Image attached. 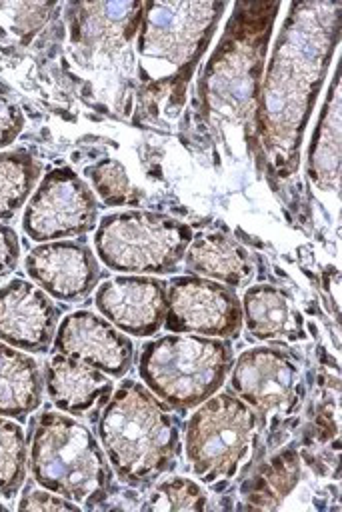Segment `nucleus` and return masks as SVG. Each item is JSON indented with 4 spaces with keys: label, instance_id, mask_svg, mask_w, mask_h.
Masks as SVG:
<instances>
[{
    "label": "nucleus",
    "instance_id": "nucleus-1",
    "mask_svg": "<svg viewBox=\"0 0 342 512\" xmlns=\"http://www.w3.org/2000/svg\"><path fill=\"white\" fill-rule=\"evenodd\" d=\"M322 6L292 4V14L284 22L264 82L260 122L264 146L266 150L276 148L278 162L290 164V170L296 166L302 128L328 66L332 46L338 42L340 6L334 4L316 30L310 48H306Z\"/></svg>",
    "mask_w": 342,
    "mask_h": 512
},
{
    "label": "nucleus",
    "instance_id": "nucleus-2",
    "mask_svg": "<svg viewBox=\"0 0 342 512\" xmlns=\"http://www.w3.org/2000/svg\"><path fill=\"white\" fill-rule=\"evenodd\" d=\"M170 410L136 380H124L106 400L96 432L124 484L150 486L174 468L180 454V424Z\"/></svg>",
    "mask_w": 342,
    "mask_h": 512
},
{
    "label": "nucleus",
    "instance_id": "nucleus-3",
    "mask_svg": "<svg viewBox=\"0 0 342 512\" xmlns=\"http://www.w3.org/2000/svg\"><path fill=\"white\" fill-rule=\"evenodd\" d=\"M30 470L38 486L94 508L112 488V470L94 434L62 412H42L30 434Z\"/></svg>",
    "mask_w": 342,
    "mask_h": 512
},
{
    "label": "nucleus",
    "instance_id": "nucleus-4",
    "mask_svg": "<svg viewBox=\"0 0 342 512\" xmlns=\"http://www.w3.org/2000/svg\"><path fill=\"white\" fill-rule=\"evenodd\" d=\"M234 364L222 338L168 332L142 346L138 374L144 386L172 410H190L214 396Z\"/></svg>",
    "mask_w": 342,
    "mask_h": 512
},
{
    "label": "nucleus",
    "instance_id": "nucleus-5",
    "mask_svg": "<svg viewBox=\"0 0 342 512\" xmlns=\"http://www.w3.org/2000/svg\"><path fill=\"white\" fill-rule=\"evenodd\" d=\"M260 420L236 394L222 392L204 400L186 424V460L204 484L232 480L252 458Z\"/></svg>",
    "mask_w": 342,
    "mask_h": 512
},
{
    "label": "nucleus",
    "instance_id": "nucleus-6",
    "mask_svg": "<svg viewBox=\"0 0 342 512\" xmlns=\"http://www.w3.org/2000/svg\"><path fill=\"white\" fill-rule=\"evenodd\" d=\"M224 4L220 2H154L144 4L140 18L138 52L142 70L156 80L176 82L178 92L186 84L190 68L202 56L218 24Z\"/></svg>",
    "mask_w": 342,
    "mask_h": 512
},
{
    "label": "nucleus",
    "instance_id": "nucleus-7",
    "mask_svg": "<svg viewBox=\"0 0 342 512\" xmlns=\"http://www.w3.org/2000/svg\"><path fill=\"white\" fill-rule=\"evenodd\" d=\"M192 240L188 224L150 210L106 214L94 232L98 258L116 272H172Z\"/></svg>",
    "mask_w": 342,
    "mask_h": 512
},
{
    "label": "nucleus",
    "instance_id": "nucleus-8",
    "mask_svg": "<svg viewBox=\"0 0 342 512\" xmlns=\"http://www.w3.org/2000/svg\"><path fill=\"white\" fill-rule=\"evenodd\" d=\"M232 392L258 416L260 426H278L300 408L302 372L294 358L276 348H250L230 368Z\"/></svg>",
    "mask_w": 342,
    "mask_h": 512
},
{
    "label": "nucleus",
    "instance_id": "nucleus-9",
    "mask_svg": "<svg viewBox=\"0 0 342 512\" xmlns=\"http://www.w3.org/2000/svg\"><path fill=\"white\" fill-rule=\"evenodd\" d=\"M98 204L88 184L70 168H54L32 192L22 228L36 242L84 236L96 228Z\"/></svg>",
    "mask_w": 342,
    "mask_h": 512
},
{
    "label": "nucleus",
    "instance_id": "nucleus-10",
    "mask_svg": "<svg viewBox=\"0 0 342 512\" xmlns=\"http://www.w3.org/2000/svg\"><path fill=\"white\" fill-rule=\"evenodd\" d=\"M168 332L234 338L242 328V306L234 288L216 280L184 274L166 284Z\"/></svg>",
    "mask_w": 342,
    "mask_h": 512
},
{
    "label": "nucleus",
    "instance_id": "nucleus-11",
    "mask_svg": "<svg viewBox=\"0 0 342 512\" xmlns=\"http://www.w3.org/2000/svg\"><path fill=\"white\" fill-rule=\"evenodd\" d=\"M98 312L120 332L146 338L156 334L166 320V282L154 276H114L96 288Z\"/></svg>",
    "mask_w": 342,
    "mask_h": 512
},
{
    "label": "nucleus",
    "instance_id": "nucleus-12",
    "mask_svg": "<svg viewBox=\"0 0 342 512\" xmlns=\"http://www.w3.org/2000/svg\"><path fill=\"white\" fill-rule=\"evenodd\" d=\"M54 352L82 360L110 378H122L134 362V344L106 318L78 310L60 322Z\"/></svg>",
    "mask_w": 342,
    "mask_h": 512
},
{
    "label": "nucleus",
    "instance_id": "nucleus-13",
    "mask_svg": "<svg viewBox=\"0 0 342 512\" xmlns=\"http://www.w3.org/2000/svg\"><path fill=\"white\" fill-rule=\"evenodd\" d=\"M28 276L52 298L78 302L98 284L100 266L86 242L50 240L32 248L26 256Z\"/></svg>",
    "mask_w": 342,
    "mask_h": 512
},
{
    "label": "nucleus",
    "instance_id": "nucleus-14",
    "mask_svg": "<svg viewBox=\"0 0 342 512\" xmlns=\"http://www.w3.org/2000/svg\"><path fill=\"white\" fill-rule=\"evenodd\" d=\"M58 306L32 282L14 278L0 288V340L26 352H44L54 340Z\"/></svg>",
    "mask_w": 342,
    "mask_h": 512
},
{
    "label": "nucleus",
    "instance_id": "nucleus-15",
    "mask_svg": "<svg viewBox=\"0 0 342 512\" xmlns=\"http://www.w3.org/2000/svg\"><path fill=\"white\" fill-rule=\"evenodd\" d=\"M44 384L52 404L68 414L90 412L112 392V380L98 368L66 354H54L46 366Z\"/></svg>",
    "mask_w": 342,
    "mask_h": 512
},
{
    "label": "nucleus",
    "instance_id": "nucleus-16",
    "mask_svg": "<svg viewBox=\"0 0 342 512\" xmlns=\"http://www.w3.org/2000/svg\"><path fill=\"white\" fill-rule=\"evenodd\" d=\"M242 322L258 340L296 342L306 336L304 318L290 294L272 284L250 286L242 296Z\"/></svg>",
    "mask_w": 342,
    "mask_h": 512
},
{
    "label": "nucleus",
    "instance_id": "nucleus-17",
    "mask_svg": "<svg viewBox=\"0 0 342 512\" xmlns=\"http://www.w3.org/2000/svg\"><path fill=\"white\" fill-rule=\"evenodd\" d=\"M186 268L230 288L246 284L254 274L248 250L234 238L214 232L190 240L184 252Z\"/></svg>",
    "mask_w": 342,
    "mask_h": 512
},
{
    "label": "nucleus",
    "instance_id": "nucleus-18",
    "mask_svg": "<svg viewBox=\"0 0 342 512\" xmlns=\"http://www.w3.org/2000/svg\"><path fill=\"white\" fill-rule=\"evenodd\" d=\"M42 390L38 362L0 340V416L26 418L42 404Z\"/></svg>",
    "mask_w": 342,
    "mask_h": 512
},
{
    "label": "nucleus",
    "instance_id": "nucleus-19",
    "mask_svg": "<svg viewBox=\"0 0 342 512\" xmlns=\"http://www.w3.org/2000/svg\"><path fill=\"white\" fill-rule=\"evenodd\" d=\"M340 82L338 74L330 86L324 112L318 120L310 146L308 172L318 188L336 190L340 180Z\"/></svg>",
    "mask_w": 342,
    "mask_h": 512
},
{
    "label": "nucleus",
    "instance_id": "nucleus-20",
    "mask_svg": "<svg viewBox=\"0 0 342 512\" xmlns=\"http://www.w3.org/2000/svg\"><path fill=\"white\" fill-rule=\"evenodd\" d=\"M40 162L24 150L0 152V220L12 218L40 178Z\"/></svg>",
    "mask_w": 342,
    "mask_h": 512
},
{
    "label": "nucleus",
    "instance_id": "nucleus-21",
    "mask_svg": "<svg viewBox=\"0 0 342 512\" xmlns=\"http://www.w3.org/2000/svg\"><path fill=\"white\" fill-rule=\"evenodd\" d=\"M300 476V462L294 450H284L270 464H266L248 496L250 506L256 508H276L296 486Z\"/></svg>",
    "mask_w": 342,
    "mask_h": 512
},
{
    "label": "nucleus",
    "instance_id": "nucleus-22",
    "mask_svg": "<svg viewBox=\"0 0 342 512\" xmlns=\"http://www.w3.org/2000/svg\"><path fill=\"white\" fill-rule=\"evenodd\" d=\"M26 480V434L0 416V496L14 498Z\"/></svg>",
    "mask_w": 342,
    "mask_h": 512
},
{
    "label": "nucleus",
    "instance_id": "nucleus-23",
    "mask_svg": "<svg viewBox=\"0 0 342 512\" xmlns=\"http://www.w3.org/2000/svg\"><path fill=\"white\" fill-rule=\"evenodd\" d=\"M86 176L106 206H132L142 198V192L132 184L120 160L106 158L94 166H88Z\"/></svg>",
    "mask_w": 342,
    "mask_h": 512
},
{
    "label": "nucleus",
    "instance_id": "nucleus-24",
    "mask_svg": "<svg viewBox=\"0 0 342 512\" xmlns=\"http://www.w3.org/2000/svg\"><path fill=\"white\" fill-rule=\"evenodd\" d=\"M208 500L204 490L190 478L172 476L154 486L144 510H206Z\"/></svg>",
    "mask_w": 342,
    "mask_h": 512
},
{
    "label": "nucleus",
    "instance_id": "nucleus-25",
    "mask_svg": "<svg viewBox=\"0 0 342 512\" xmlns=\"http://www.w3.org/2000/svg\"><path fill=\"white\" fill-rule=\"evenodd\" d=\"M24 128V116L16 100L0 88V148L14 142Z\"/></svg>",
    "mask_w": 342,
    "mask_h": 512
},
{
    "label": "nucleus",
    "instance_id": "nucleus-26",
    "mask_svg": "<svg viewBox=\"0 0 342 512\" xmlns=\"http://www.w3.org/2000/svg\"><path fill=\"white\" fill-rule=\"evenodd\" d=\"M20 510H76V502L50 490H28L18 502Z\"/></svg>",
    "mask_w": 342,
    "mask_h": 512
},
{
    "label": "nucleus",
    "instance_id": "nucleus-27",
    "mask_svg": "<svg viewBox=\"0 0 342 512\" xmlns=\"http://www.w3.org/2000/svg\"><path fill=\"white\" fill-rule=\"evenodd\" d=\"M18 256H20V242L16 232L10 226L0 224V276H6L16 268Z\"/></svg>",
    "mask_w": 342,
    "mask_h": 512
},
{
    "label": "nucleus",
    "instance_id": "nucleus-28",
    "mask_svg": "<svg viewBox=\"0 0 342 512\" xmlns=\"http://www.w3.org/2000/svg\"><path fill=\"white\" fill-rule=\"evenodd\" d=\"M0 510H6V506H2V504H0Z\"/></svg>",
    "mask_w": 342,
    "mask_h": 512
}]
</instances>
